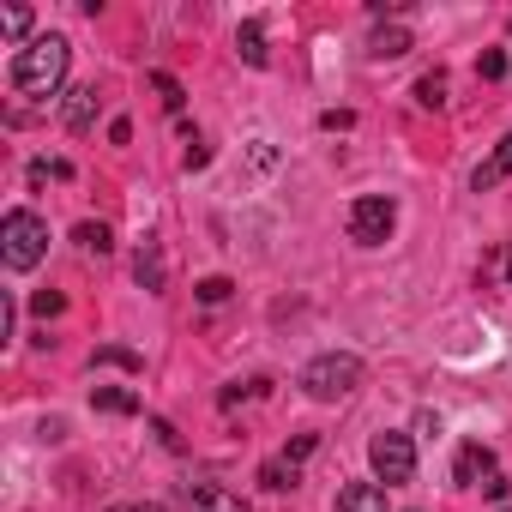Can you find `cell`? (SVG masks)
I'll use <instances>...</instances> for the list:
<instances>
[{"instance_id": "obj_1", "label": "cell", "mask_w": 512, "mask_h": 512, "mask_svg": "<svg viewBox=\"0 0 512 512\" xmlns=\"http://www.w3.org/2000/svg\"><path fill=\"white\" fill-rule=\"evenodd\" d=\"M67 67H73V43L67 37H31L19 55H13V91L25 97H55L67 85Z\"/></svg>"}, {"instance_id": "obj_2", "label": "cell", "mask_w": 512, "mask_h": 512, "mask_svg": "<svg viewBox=\"0 0 512 512\" xmlns=\"http://www.w3.org/2000/svg\"><path fill=\"white\" fill-rule=\"evenodd\" d=\"M43 253H49V223L37 211H7L0 217V260H7V272H31Z\"/></svg>"}, {"instance_id": "obj_3", "label": "cell", "mask_w": 512, "mask_h": 512, "mask_svg": "<svg viewBox=\"0 0 512 512\" xmlns=\"http://www.w3.org/2000/svg\"><path fill=\"white\" fill-rule=\"evenodd\" d=\"M308 398H320V404H338V398H350L356 386H362V356H350V350H332V356H314L308 368H302V380H296Z\"/></svg>"}, {"instance_id": "obj_4", "label": "cell", "mask_w": 512, "mask_h": 512, "mask_svg": "<svg viewBox=\"0 0 512 512\" xmlns=\"http://www.w3.org/2000/svg\"><path fill=\"white\" fill-rule=\"evenodd\" d=\"M392 229H398V205H392L386 193L350 199V241H356V247H386Z\"/></svg>"}, {"instance_id": "obj_5", "label": "cell", "mask_w": 512, "mask_h": 512, "mask_svg": "<svg viewBox=\"0 0 512 512\" xmlns=\"http://www.w3.org/2000/svg\"><path fill=\"white\" fill-rule=\"evenodd\" d=\"M368 464H374V476L392 488V482H410L416 476V446H410V434H398V428H386V434H374L368 440Z\"/></svg>"}, {"instance_id": "obj_6", "label": "cell", "mask_w": 512, "mask_h": 512, "mask_svg": "<svg viewBox=\"0 0 512 512\" xmlns=\"http://www.w3.org/2000/svg\"><path fill=\"white\" fill-rule=\"evenodd\" d=\"M181 500H187L193 512H247V500H241L235 488H223V482H187Z\"/></svg>"}, {"instance_id": "obj_7", "label": "cell", "mask_w": 512, "mask_h": 512, "mask_svg": "<svg viewBox=\"0 0 512 512\" xmlns=\"http://www.w3.org/2000/svg\"><path fill=\"white\" fill-rule=\"evenodd\" d=\"M506 175H512V133H506V139H500V145H494V151H488L482 163H476L470 187H476V193H494V187H500Z\"/></svg>"}, {"instance_id": "obj_8", "label": "cell", "mask_w": 512, "mask_h": 512, "mask_svg": "<svg viewBox=\"0 0 512 512\" xmlns=\"http://www.w3.org/2000/svg\"><path fill=\"white\" fill-rule=\"evenodd\" d=\"M338 512H392L386 506V482H344L338 488Z\"/></svg>"}, {"instance_id": "obj_9", "label": "cell", "mask_w": 512, "mask_h": 512, "mask_svg": "<svg viewBox=\"0 0 512 512\" xmlns=\"http://www.w3.org/2000/svg\"><path fill=\"white\" fill-rule=\"evenodd\" d=\"M133 278H139L145 290H163V284H169V260H163V247H157V241H145V247H139Z\"/></svg>"}, {"instance_id": "obj_10", "label": "cell", "mask_w": 512, "mask_h": 512, "mask_svg": "<svg viewBox=\"0 0 512 512\" xmlns=\"http://www.w3.org/2000/svg\"><path fill=\"white\" fill-rule=\"evenodd\" d=\"M97 127V85H79L67 97V133H91Z\"/></svg>"}, {"instance_id": "obj_11", "label": "cell", "mask_w": 512, "mask_h": 512, "mask_svg": "<svg viewBox=\"0 0 512 512\" xmlns=\"http://www.w3.org/2000/svg\"><path fill=\"white\" fill-rule=\"evenodd\" d=\"M91 410H103V416H139V392H127V386H91Z\"/></svg>"}, {"instance_id": "obj_12", "label": "cell", "mask_w": 512, "mask_h": 512, "mask_svg": "<svg viewBox=\"0 0 512 512\" xmlns=\"http://www.w3.org/2000/svg\"><path fill=\"white\" fill-rule=\"evenodd\" d=\"M476 476H494V452H488V446H464V452H458L452 482H458V488H476Z\"/></svg>"}, {"instance_id": "obj_13", "label": "cell", "mask_w": 512, "mask_h": 512, "mask_svg": "<svg viewBox=\"0 0 512 512\" xmlns=\"http://www.w3.org/2000/svg\"><path fill=\"white\" fill-rule=\"evenodd\" d=\"M235 49H241L247 67H266V61H272V55H266V25H260V19H247V25L235 31Z\"/></svg>"}, {"instance_id": "obj_14", "label": "cell", "mask_w": 512, "mask_h": 512, "mask_svg": "<svg viewBox=\"0 0 512 512\" xmlns=\"http://www.w3.org/2000/svg\"><path fill=\"white\" fill-rule=\"evenodd\" d=\"M368 55H374V61H398V55H410V31H404V25H380L374 43H368Z\"/></svg>"}, {"instance_id": "obj_15", "label": "cell", "mask_w": 512, "mask_h": 512, "mask_svg": "<svg viewBox=\"0 0 512 512\" xmlns=\"http://www.w3.org/2000/svg\"><path fill=\"white\" fill-rule=\"evenodd\" d=\"M260 488H272V494L296 488V464H290V458H266V464H260Z\"/></svg>"}, {"instance_id": "obj_16", "label": "cell", "mask_w": 512, "mask_h": 512, "mask_svg": "<svg viewBox=\"0 0 512 512\" xmlns=\"http://www.w3.org/2000/svg\"><path fill=\"white\" fill-rule=\"evenodd\" d=\"M416 103L422 109H446V73H422L416 79Z\"/></svg>"}, {"instance_id": "obj_17", "label": "cell", "mask_w": 512, "mask_h": 512, "mask_svg": "<svg viewBox=\"0 0 512 512\" xmlns=\"http://www.w3.org/2000/svg\"><path fill=\"white\" fill-rule=\"evenodd\" d=\"M73 241H79L85 253H109V247H115V235H109V223H79V229H73Z\"/></svg>"}, {"instance_id": "obj_18", "label": "cell", "mask_w": 512, "mask_h": 512, "mask_svg": "<svg viewBox=\"0 0 512 512\" xmlns=\"http://www.w3.org/2000/svg\"><path fill=\"white\" fill-rule=\"evenodd\" d=\"M151 85H157V97H163V109H169V115H181V85H175L169 73H151Z\"/></svg>"}, {"instance_id": "obj_19", "label": "cell", "mask_w": 512, "mask_h": 512, "mask_svg": "<svg viewBox=\"0 0 512 512\" xmlns=\"http://www.w3.org/2000/svg\"><path fill=\"white\" fill-rule=\"evenodd\" d=\"M67 175H73L67 163H49V157H37V163H31V187H43V181H67Z\"/></svg>"}, {"instance_id": "obj_20", "label": "cell", "mask_w": 512, "mask_h": 512, "mask_svg": "<svg viewBox=\"0 0 512 512\" xmlns=\"http://www.w3.org/2000/svg\"><path fill=\"white\" fill-rule=\"evenodd\" d=\"M314 446H320V434H296V440H290V446H284V458H290V464H296V470H302V464H308V458H314Z\"/></svg>"}, {"instance_id": "obj_21", "label": "cell", "mask_w": 512, "mask_h": 512, "mask_svg": "<svg viewBox=\"0 0 512 512\" xmlns=\"http://www.w3.org/2000/svg\"><path fill=\"white\" fill-rule=\"evenodd\" d=\"M0 31H7V37H25V31H31V7H7V13H0Z\"/></svg>"}, {"instance_id": "obj_22", "label": "cell", "mask_w": 512, "mask_h": 512, "mask_svg": "<svg viewBox=\"0 0 512 512\" xmlns=\"http://www.w3.org/2000/svg\"><path fill=\"white\" fill-rule=\"evenodd\" d=\"M229 290H235L229 278H205V284H199V302H205V308H217V302H229Z\"/></svg>"}, {"instance_id": "obj_23", "label": "cell", "mask_w": 512, "mask_h": 512, "mask_svg": "<svg viewBox=\"0 0 512 512\" xmlns=\"http://www.w3.org/2000/svg\"><path fill=\"white\" fill-rule=\"evenodd\" d=\"M181 163H187V175L211 163V151H205V139H199V133H187V157H181Z\"/></svg>"}, {"instance_id": "obj_24", "label": "cell", "mask_w": 512, "mask_h": 512, "mask_svg": "<svg viewBox=\"0 0 512 512\" xmlns=\"http://www.w3.org/2000/svg\"><path fill=\"white\" fill-rule=\"evenodd\" d=\"M476 73H482V79H506V55H500V49H488V55L476 61Z\"/></svg>"}, {"instance_id": "obj_25", "label": "cell", "mask_w": 512, "mask_h": 512, "mask_svg": "<svg viewBox=\"0 0 512 512\" xmlns=\"http://www.w3.org/2000/svg\"><path fill=\"white\" fill-rule=\"evenodd\" d=\"M31 308L49 320V314H61V308H67V296H61V290H43V296H31Z\"/></svg>"}, {"instance_id": "obj_26", "label": "cell", "mask_w": 512, "mask_h": 512, "mask_svg": "<svg viewBox=\"0 0 512 512\" xmlns=\"http://www.w3.org/2000/svg\"><path fill=\"white\" fill-rule=\"evenodd\" d=\"M350 121H356V115H350V109H326V115H320V127H326V133H344V127H350Z\"/></svg>"}, {"instance_id": "obj_27", "label": "cell", "mask_w": 512, "mask_h": 512, "mask_svg": "<svg viewBox=\"0 0 512 512\" xmlns=\"http://www.w3.org/2000/svg\"><path fill=\"white\" fill-rule=\"evenodd\" d=\"M97 362H109V368H139L133 350H97Z\"/></svg>"}, {"instance_id": "obj_28", "label": "cell", "mask_w": 512, "mask_h": 512, "mask_svg": "<svg viewBox=\"0 0 512 512\" xmlns=\"http://www.w3.org/2000/svg\"><path fill=\"white\" fill-rule=\"evenodd\" d=\"M482 494H488V500H506V476H500V470H494V476H488V482H482Z\"/></svg>"}, {"instance_id": "obj_29", "label": "cell", "mask_w": 512, "mask_h": 512, "mask_svg": "<svg viewBox=\"0 0 512 512\" xmlns=\"http://www.w3.org/2000/svg\"><path fill=\"white\" fill-rule=\"evenodd\" d=\"M109 512H169V506H157V500H127V506H109Z\"/></svg>"}, {"instance_id": "obj_30", "label": "cell", "mask_w": 512, "mask_h": 512, "mask_svg": "<svg viewBox=\"0 0 512 512\" xmlns=\"http://www.w3.org/2000/svg\"><path fill=\"white\" fill-rule=\"evenodd\" d=\"M500 278L512 284V247H500Z\"/></svg>"}]
</instances>
